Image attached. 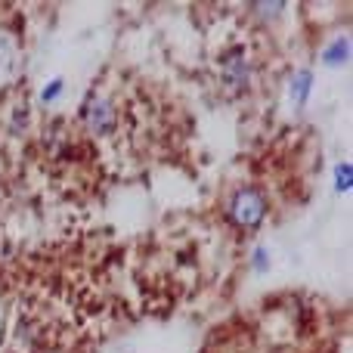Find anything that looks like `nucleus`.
Instances as JSON below:
<instances>
[{"mask_svg": "<svg viewBox=\"0 0 353 353\" xmlns=\"http://www.w3.org/2000/svg\"><path fill=\"white\" fill-rule=\"evenodd\" d=\"M220 78L229 90H245L251 81V62H248L245 47H233L220 56Z\"/></svg>", "mask_w": 353, "mask_h": 353, "instance_id": "f03ea898", "label": "nucleus"}, {"mask_svg": "<svg viewBox=\"0 0 353 353\" xmlns=\"http://www.w3.org/2000/svg\"><path fill=\"white\" fill-rule=\"evenodd\" d=\"M84 124L93 130V133H109V130L115 127V109H111V103H105V99H99V96L87 99Z\"/></svg>", "mask_w": 353, "mask_h": 353, "instance_id": "7ed1b4c3", "label": "nucleus"}, {"mask_svg": "<svg viewBox=\"0 0 353 353\" xmlns=\"http://www.w3.org/2000/svg\"><path fill=\"white\" fill-rule=\"evenodd\" d=\"M254 10L264 12V16H279L285 10V3H254Z\"/></svg>", "mask_w": 353, "mask_h": 353, "instance_id": "6e6552de", "label": "nucleus"}, {"mask_svg": "<svg viewBox=\"0 0 353 353\" xmlns=\"http://www.w3.org/2000/svg\"><path fill=\"white\" fill-rule=\"evenodd\" d=\"M226 217L235 223L239 229H257L266 217V198L260 189L254 186H242L229 195L226 202Z\"/></svg>", "mask_w": 353, "mask_h": 353, "instance_id": "f257e3e1", "label": "nucleus"}, {"mask_svg": "<svg viewBox=\"0 0 353 353\" xmlns=\"http://www.w3.org/2000/svg\"><path fill=\"white\" fill-rule=\"evenodd\" d=\"M310 87H313V74L303 68V72H297L295 78H291V99H295V105H303L310 96Z\"/></svg>", "mask_w": 353, "mask_h": 353, "instance_id": "20e7f679", "label": "nucleus"}, {"mask_svg": "<svg viewBox=\"0 0 353 353\" xmlns=\"http://www.w3.org/2000/svg\"><path fill=\"white\" fill-rule=\"evenodd\" d=\"M59 93H62V81H53V84H50L41 96H43V103H53V99H59Z\"/></svg>", "mask_w": 353, "mask_h": 353, "instance_id": "1a4fd4ad", "label": "nucleus"}, {"mask_svg": "<svg viewBox=\"0 0 353 353\" xmlns=\"http://www.w3.org/2000/svg\"><path fill=\"white\" fill-rule=\"evenodd\" d=\"M251 264H254V270H257V272H264L266 266H270V257H266V248H257V251H254V260H251Z\"/></svg>", "mask_w": 353, "mask_h": 353, "instance_id": "0eeeda50", "label": "nucleus"}, {"mask_svg": "<svg viewBox=\"0 0 353 353\" xmlns=\"http://www.w3.org/2000/svg\"><path fill=\"white\" fill-rule=\"evenodd\" d=\"M350 180H353V167L347 164V161H344V164H338V167H334V186H338L341 192H347V189H350Z\"/></svg>", "mask_w": 353, "mask_h": 353, "instance_id": "423d86ee", "label": "nucleus"}, {"mask_svg": "<svg viewBox=\"0 0 353 353\" xmlns=\"http://www.w3.org/2000/svg\"><path fill=\"white\" fill-rule=\"evenodd\" d=\"M347 56H350V41H347V37H338V41H332L325 47L322 59H325V65H341V62H347Z\"/></svg>", "mask_w": 353, "mask_h": 353, "instance_id": "39448f33", "label": "nucleus"}]
</instances>
